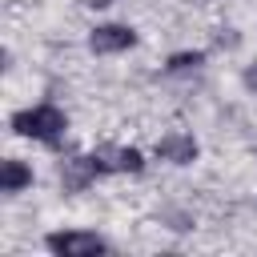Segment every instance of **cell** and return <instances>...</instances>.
<instances>
[{
    "mask_svg": "<svg viewBox=\"0 0 257 257\" xmlns=\"http://www.w3.org/2000/svg\"><path fill=\"white\" fill-rule=\"evenodd\" d=\"M24 185H32V169H28L24 161L8 157V161H4V169H0V189H4V193H20Z\"/></svg>",
    "mask_w": 257,
    "mask_h": 257,
    "instance_id": "7",
    "label": "cell"
},
{
    "mask_svg": "<svg viewBox=\"0 0 257 257\" xmlns=\"http://www.w3.org/2000/svg\"><path fill=\"white\" fill-rule=\"evenodd\" d=\"M137 44V32L128 28V24H100V28H92V36H88V48L96 52V56H112V52H124V48H133Z\"/></svg>",
    "mask_w": 257,
    "mask_h": 257,
    "instance_id": "3",
    "label": "cell"
},
{
    "mask_svg": "<svg viewBox=\"0 0 257 257\" xmlns=\"http://www.w3.org/2000/svg\"><path fill=\"white\" fill-rule=\"evenodd\" d=\"M245 84L257 92V64H253V68H245Z\"/></svg>",
    "mask_w": 257,
    "mask_h": 257,
    "instance_id": "9",
    "label": "cell"
},
{
    "mask_svg": "<svg viewBox=\"0 0 257 257\" xmlns=\"http://www.w3.org/2000/svg\"><path fill=\"white\" fill-rule=\"evenodd\" d=\"M96 177H100V173H96L92 157H68V161L60 165V181H64V189H68V193H80V189H88Z\"/></svg>",
    "mask_w": 257,
    "mask_h": 257,
    "instance_id": "6",
    "label": "cell"
},
{
    "mask_svg": "<svg viewBox=\"0 0 257 257\" xmlns=\"http://www.w3.org/2000/svg\"><path fill=\"white\" fill-rule=\"evenodd\" d=\"M88 157H92V165H96L100 177L104 173H141L145 169V157L137 149H96Z\"/></svg>",
    "mask_w": 257,
    "mask_h": 257,
    "instance_id": "4",
    "label": "cell"
},
{
    "mask_svg": "<svg viewBox=\"0 0 257 257\" xmlns=\"http://www.w3.org/2000/svg\"><path fill=\"white\" fill-rule=\"evenodd\" d=\"M12 128H16V137H28V141H40V145L56 149L64 128H68V116L56 104H32V108H20L12 116Z\"/></svg>",
    "mask_w": 257,
    "mask_h": 257,
    "instance_id": "1",
    "label": "cell"
},
{
    "mask_svg": "<svg viewBox=\"0 0 257 257\" xmlns=\"http://www.w3.org/2000/svg\"><path fill=\"white\" fill-rule=\"evenodd\" d=\"M157 157H165L173 165H193L197 161V141L189 133H169V137L157 141Z\"/></svg>",
    "mask_w": 257,
    "mask_h": 257,
    "instance_id": "5",
    "label": "cell"
},
{
    "mask_svg": "<svg viewBox=\"0 0 257 257\" xmlns=\"http://www.w3.org/2000/svg\"><path fill=\"white\" fill-rule=\"evenodd\" d=\"M44 245H48L56 257H100V253H108L104 237H96V233H80V229L48 233V237H44Z\"/></svg>",
    "mask_w": 257,
    "mask_h": 257,
    "instance_id": "2",
    "label": "cell"
},
{
    "mask_svg": "<svg viewBox=\"0 0 257 257\" xmlns=\"http://www.w3.org/2000/svg\"><path fill=\"white\" fill-rule=\"evenodd\" d=\"M197 64H205V52H177V56H169V72H189V68H197Z\"/></svg>",
    "mask_w": 257,
    "mask_h": 257,
    "instance_id": "8",
    "label": "cell"
}]
</instances>
